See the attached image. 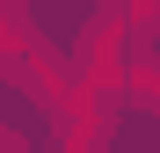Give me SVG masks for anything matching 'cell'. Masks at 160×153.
Here are the masks:
<instances>
[{"label": "cell", "instance_id": "6da1fadb", "mask_svg": "<svg viewBox=\"0 0 160 153\" xmlns=\"http://www.w3.org/2000/svg\"><path fill=\"white\" fill-rule=\"evenodd\" d=\"M0 153H22V139H15V131H0Z\"/></svg>", "mask_w": 160, "mask_h": 153}]
</instances>
